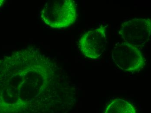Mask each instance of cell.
<instances>
[{
    "mask_svg": "<svg viewBox=\"0 0 151 113\" xmlns=\"http://www.w3.org/2000/svg\"><path fill=\"white\" fill-rule=\"evenodd\" d=\"M42 21L55 29L73 24L77 16V7L73 0H53L45 4L40 13Z\"/></svg>",
    "mask_w": 151,
    "mask_h": 113,
    "instance_id": "6da1fadb",
    "label": "cell"
},
{
    "mask_svg": "<svg viewBox=\"0 0 151 113\" xmlns=\"http://www.w3.org/2000/svg\"><path fill=\"white\" fill-rule=\"evenodd\" d=\"M112 57L115 64L125 71H139L145 65L140 49L124 41L118 42L114 45Z\"/></svg>",
    "mask_w": 151,
    "mask_h": 113,
    "instance_id": "7a4b0ae2",
    "label": "cell"
},
{
    "mask_svg": "<svg viewBox=\"0 0 151 113\" xmlns=\"http://www.w3.org/2000/svg\"><path fill=\"white\" fill-rule=\"evenodd\" d=\"M150 19L134 18L123 23L119 34L123 41L140 49L150 40L151 23Z\"/></svg>",
    "mask_w": 151,
    "mask_h": 113,
    "instance_id": "3957f363",
    "label": "cell"
},
{
    "mask_svg": "<svg viewBox=\"0 0 151 113\" xmlns=\"http://www.w3.org/2000/svg\"><path fill=\"white\" fill-rule=\"evenodd\" d=\"M107 43V27L101 25L83 35L79 40V47L86 57L96 59L104 51Z\"/></svg>",
    "mask_w": 151,
    "mask_h": 113,
    "instance_id": "277c9868",
    "label": "cell"
},
{
    "mask_svg": "<svg viewBox=\"0 0 151 113\" xmlns=\"http://www.w3.org/2000/svg\"><path fill=\"white\" fill-rule=\"evenodd\" d=\"M104 113H136L132 104L126 100L116 99L113 100L106 108Z\"/></svg>",
    "mask_w": 151,
    "mask_h": 113,
    "instance_id": "5b68a950",
    "label": "cell"
},
{
    "mask_svg": "<svg viewBox=\"0 0 151 113\" xmlns=\"http://www.w3.org/2000/svg\"><path fill=\"white\" fill-rule=\"evenodd\" d=\"M4 2H5V1H3V0H0V7L3 5Z\"/></svg>",
    "mask_w": 151,
    "mask_h": 113,
    "instance_id": "8992f818",
    "label": "cell"
}]
</instances>
